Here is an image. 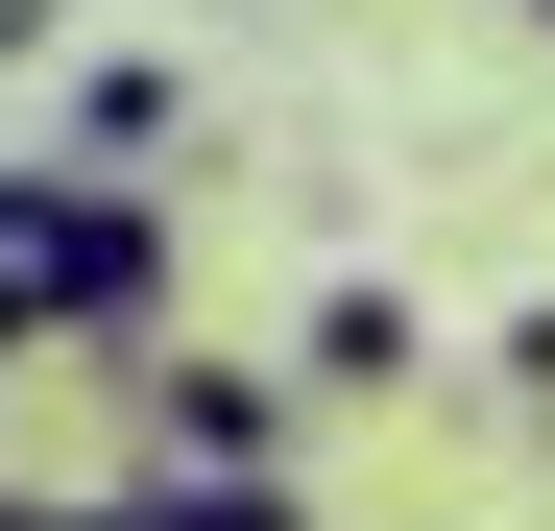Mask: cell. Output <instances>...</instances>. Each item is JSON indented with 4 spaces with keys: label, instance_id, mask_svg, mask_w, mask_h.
I'll list each match as a JSON object with an SVG mask.
<instances>
[{
    "label": "cell",
    "instance_id": "6da1fadb",
    "mask_svg": "<svg viewBox=\"0 0 555 531\" xmlns=\"http://www.w3.org/2000/svg\"><path fill=\"white\" fill-rule=\"evenodd\" d=\"M0 314L169 338V194H121L98 145H25V169H0Z\"/></svg>",
    "mask_w": 555,
    "mask_h": 531
},
{
    "label": "cell",
    "instance_id": "7a4b0ae2",
    "mask_svg": "<svg viewBox=\"0 0 555 531\" xmlns=\"http://www.w3.org/2000/svg\"><path fill=\"white\" fill-rule=\"evenodd\" d=\"M291 411H314V363L266 387V363H218V338H145V435H169V483H242V459H291Z\"/></svg>",
    "mask_w": 555,
    "mask_h": 531
},
{
    "label": "cell",
    "instance_id": "3957f363",
    "mask_svg": "<svg viewBox=\"0 0 555 531\" xmlns=\"http://www.w3.org/2000/svg\"><path fill=\"white\" fill-rule=\"evenodd\" d=\"M291 363H314V411H387L435 338H411V290H314V314H291Z\"/></svg>",
    "mask_w": 555,
    "mask_h": 531
},
{
    "label": "cell",
    "instance_id": "277c9868",
    "mask_svg": "<svg viewBox=\"0 0 555 531\" xmlns=\"http://www.w3.org/2000/svg\"><path fill=\"white\" fill-rule=\"evenodd\" d=\"M169 121H194V73H169V49H98V73H73V145H98V169H145Z\"/></svg>",
    "mask_w": 555,
    "mask_h": 531
},
{
    "label": "cell",
    "instance_id": "5b68a950",
    "mask_svg": "<svg viewBox=\"0 0 555 531\" xmlns=\"http://www.w3.org/2000/svg\"><path fill=\"white\" fill-rule=\"evenodd\" d=\"M483 435H507V459H555V290L483 338Z\"/></svg>",
    "mask_w": 555,
    "mask_h": 531
},
{
    "label": "cell",
    "instance_id": "8992f818",
    "mask_svg": "<svg viewBox=\"0 0 555 531\" xmlns=\"http://www.w3.org/2000/svg\"><path fill=\"white\" fill-rule=\"evenodd\" d=\"M145 531H314V483H291V459H242V483H145Z\"/></svg>",
    "mask_w": 555,
    "mask_h": 531
},
{
    "label": "cell",
    "instance_id": "52a82bcc",
    "mask_svg": "<svg viewBox=\"0 0 555 531\" xmlns=\"http://www.w3.org/2000/svg\"><path fill=\"white\" fill-rule=\"evenodd\" d=\"M49 25H73V0H0V73H25V49H49Z\"/></svg>",
    "mask_w": 555,
    "mask_h": 531
},
{
    "label": "cell",
    "instance_id": "ba28073f",
    "mask_svg": "<svg viewBox=\"0 0 555 531\" xmlns=\"http://www.w3.org/2000/svg\"><path fill=\"white\" fill-rule=\"evenodd\" d=\"M531 25H555V0H531Z\"/></svg>",
    "mask_w": 555,
    "mask_h": 531
}]
</instances>
